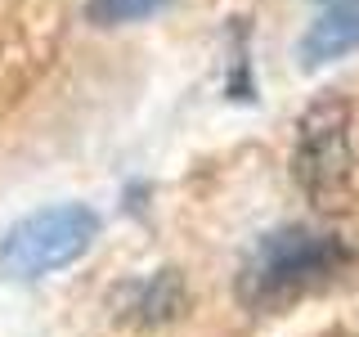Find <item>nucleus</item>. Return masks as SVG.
Masks as SVG:
<instances>
[{"instance_id": "nucleus-6", "label": "nucleus", "mask_w": 359, "mask_h": 337, "mask_svg": "<svg viewBox=\"0 0 359 337\" xmlns=\"http://www.w3.org/2000/svg\"><path fill=\"white\" fill-rule=\"evenodd\" d=\"M171 0H90L86 18L95 27H126V22H144L153 18L157 9H166Z\"/></svg>"}, {"instance_id": "nucleus-1", "label": "nucleus", "mask_w": 359, "mask_h": 337, "mask_svg": "<svg viewBox=\"0 0 359 337\" xmlns=\"http://www.w3.org/2000/svg\"><path fill=\"white\" fill-rule=\"evenodd\" d=\"M351 261V247L328 230H310V225H287V230L261 239L247 256L238 275V297L256 310L283 306L310 288H323L328 279Z\"/></svg>"}, {"instance_id": "nucleus-5", "label": "nucleus", "mask_w": 359, "mask_h": 337, "mask_svg": "<svg viewBox=\"0 0 359 337\" xmlns=\"http://www.w3.org/2000/svg\"><path fill=\"white\" fill-rule=\"evenodd\" d=\"M184 279L175 270H157L153 279L135 284V301H130V319L135 324H166V319H180L184 310Z\"/></svg>"}, {"instance_id": "nucleus-2", "label": "nucleus", "mask_w": 359, "mask_h": 337, "mask_svg": "<svg viewBox=\"0 0 359 337\" xmlns=\"http://www.w3.org/2000/svg\"><path fill=\"white\" fill-rule=\"evenodd\" d=\"M355 108L346 95H319L297 117L292 180L314 207H341L355 185Z\"/></svg>"}, {"instance_id": "nucleus-3", "label": "nucleus", "mask_w": 359, "mask_h": 337, "mask_svg": "<svg viewBox=\"0 0 359 337\" xmlns=\"http://www.w3.org/2000/svg\"><path fill=\"white\" fill-rule=\"evenodd\" d=\"M95 239H99V216L86 202L41 207L27 220H18L9 230V239L0 243V275L41 279L54 275V270H67L95 247Z\"/></svg>"}, {"instance_id": "nucleus-4", "label": "nucleus", "mask_w": 359, "mask_h": 337, "mask_svg": "<svg viewBox=\"0 0 359 337\" xmlns=\"http://www.w3.org/2000/svg\"><path fill=\"white\" fill-rule=\"evenodd\" d=\"M359 50V0H332L297 41L301 67H323Z\"/></svg>"}]
</instances>
